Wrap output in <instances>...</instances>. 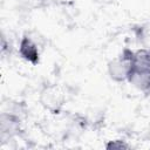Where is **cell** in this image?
Here are the masks:
<instances>
[{
	"mask_svg": "<svg viewBox=\"0 0 150 150\" xmlns=\"http://www.w3.org/2000/svg\"><path fill=\"white\" fill-rule=\"evenodd\" d=\"M20 50H21V54H22V56L25 59H27L29 61H33V62L36 60V57L39 55L35 46L28 39H23L22 40V42H21V49Z\"/></svg>",
	"mask_w": 150,
	"mask_h": 150,
	"instance_id": "cell-1",
	"label": "cell"
}]
</instances>
